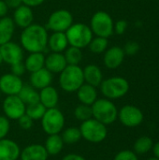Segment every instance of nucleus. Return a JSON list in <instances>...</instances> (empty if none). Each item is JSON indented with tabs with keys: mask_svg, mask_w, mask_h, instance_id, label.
I'll return each mask as SVG.
<instances>
[{
	"mask_svg": "<svg viewBox=\"0 0 159 160\" xmlns=\"http://www.w3.org/2000/svg\"><path fill=\"white\" fill-rule=\"evenodd\" d=\"M72 23V14L67 9H58L50 15L47 27L53 32H66Z\"/></svg>",
	"mask_w": 159,
	"mask_h": 160,
	"instance_id": "obj_9",
	"label": "nucleus"
},
{
	"mask_svg": "<svg viewBox=\"0 0 159 160\" xmlns=\"http://www.w3.org/2000/svg\"><path fill=\"white\" fill-rule=\"evenodd\" d=\"M40 121L42 130L47 135L60 134L64 129L66 122L64 113L56 107L47 109Z\"/></svg>",
	"mask_w": 159,
	"mask_h": 160,
	"instance_id": "obj_7",
	"label": "nucleus"
},
{
	"mask_svg": "<svg viewBox=\"0 0 159 160\" xmlns=\"http://www.w3.org/2000/svg\"><path fill=\"white\" fill-rule=\"evenodd\" d=\"M59 101V94L57 90L49 85L39 91V102L46 108H55Z\"/></svg>",
	"mask_w": 159,
	"mask_h": 160,
	"instance_id": "obj_20",
	"label": "nucleus"
},
{
	"mask_svg": "<svg viewBox=\"0 0 159 160\" xmlns=\"http://www.w3.org/2000/svg\"><path fill=\"white\" fill-rule=\"evenodd\" d=\"M0 54L3 62L10 66L22 62L23 59L22 47L12 41H8L3 45H0Z\"/></svg>",
	"mask_w": 159,
	"mask_h": 160,
	"instance_id": "obj_12",
	"label": "nucleus"
},
{
	"mask_svg": "<svg viewBox=\"0 0 159 160\" xmlns=\"http://www.w3.org/2000/svg\"><path fill=\"white\" fill-rule=\"evenodd\" d=\"M18 97L25 105L34 104L39 101V93L37 89L28 84H23L22 88L18 94Z\"/></svg>",
	"mask_w": 159,
	"mask_h": 160,
	"instance_id": "obj_27",
	"label": "nucleus"
},
{
	"mask_svg": "<svg viewBox=\"0 0 159 160\" xmlns=\"http://www.w3.org/2000/svg\"><path fill=\"white\" fill-rule=\"evenodd\" d=\"M10 130V122L5 115H0V140L7 136Z\"/></svg>",
	"mask_w": 159,
	"mask_h": 160,
	"instance_id": "obj_34",
	"label": "nucleus"
},
{
	"mask_svg": "<svg viewBox=\"0 0 159 160\" xmlns=\"http://www.w3.org/2000/svg\"><path fill=\"white\" fill-rule=\"evenodd\" d=\"M22 1L23 5L33 8V7H37V6L41 5L45 0H22Z\"/></svg>",
	"mask_w": 159,
	"mask_h": 160,
	"instance_id": "obj_41",
	"label": "nucleus"
},
{
	"mask_svg": "<svg viewBox=\"0 0 159 160\" xmlns=\"http://www.w3.org/2000/svg\"><path fill=\"white\" fill-rule=\"evenodd\" d=\"M0 98H1V91H0Z\"/></svg>",
	"mask_w": 159,
	"mask_h": 160,
	"instance_id": "obj_47",
	"label": "nucleus"
},
{
	"mask_svg": "<svg viewBox=\"0 0 159 160\" xmlns=\"http://www.w3.org/2000/svg\"><path fill=\"white\" fill-rule=\"evenodd\" d=\"M84 83L83 71L79 66L67 65L60 73L59 84L60 87L67 93L76 92Z\"/></svg>",
	"mask_w": 159,
	"mask_h": 160,
	"instance_id": "obj_3",
	"label": "nucleus"
},
{
	"mask_svg": "<svg viewBox=\"0 0 159 160\" xmlns=\"http://www.w3.org/2000/svg\"><path fill=\"white\" fill-rule=\"evenodd\" d=\"M15 29V23L9 17L0 18V45L11 40Z\"/></svg>",
	"mask_w": 159,
	"mask_h": 160,
	"instance_id": "obj_24",
	"label": "nucleus"
},
{
	"mask_svg": "<svg viewBox=\"0 0 159 160\" xmlns=\"http://www.w3.org/2000/svg\"><path fill=\"white\" fill-rule=\"evenodd\" d=\"M48 153L42 144L32 143L25 146L21 150L20 159L21 160H47Z\"/></svg>",
	"mask_w": 159,
	"mask_h": 160,
	"instance_id": "obj_15",
	"label": "nucleus"
},
{
	"mask_svg": "<svg viewBox=\"0 0 159 160\" xmlns=\"http://www.w3.org/2000/svg\"><path fill=\"white\" fill-rule=\"evenodd\" d=\"M62 160H86L82 156L79 155V154H75V153H70L66 155Z\"/></svg>",
	"mask_w": 159,
	"mask_h": 160,
	"instance_id": "obj_42",
	"label": "nucleus"
},
{
	"mask_svg": "<svg viewBox=\"0 0 159 160\" xmlns=\"http://www.w3.org/2000/svg\"><path fill=\"white\" fill-rule=\"evenodd\" d=\"M127 28V22L125 20H119L113 25V31L117 35H123Z\"/></svg>",
	"mask_w": 159,
	"mask_h": 160,
	"instance_id": "obj_38",
	"label": "nucleus"
},
{
	"mask_svg": "<svg viewBox=\"0 0 159 160\" xmlns=\"http://www.w3.org/2000/svg\"><path fill=\"white\" fill-rule=\"evenodd\" d=\"M3 63V59H2V57H1V54H0V66H1V64Z\"/></svg>",
	"mask_w": 159,
	"mask_h": 160,
	"instance_id": "obj_46",
	"label": "nucleus"
},
{
	"mask_svg": "<svg viewBox=\"0 0 159 160\" xmlns=\"http://www.w3.org/2000/svg\"><path fill=\"white\" fill-rule=\"evenodd\" d=\"M113 160H138L137 154L130 150H123L117 153Z\"/></svg>",
	"mask_w": 159,
	"mask_h": 160,
	"instance_id": "obj_35",
	"label": "nucleus"
},
{
	"mask_svg": "<svg viewBox=\"0 0 159 160\" xmlns=\"http://www.w3.org/2000/svg\"><path fill=\"white\" fill-rule=\"evenodd\" d=\"M91 108L93 118L105 126L113 124L118 118V110L111 99L97 98L93 103Z\"/></svg>",
	"mask_w": 159,
	"mask_h": 160,
	"instance_id": "obj_2",
	"label": "nucleus"
},
{
	"mask_svg": "<svg viewBox=\"0 0 159 160\" xmlns=\"http://www.w3.org/2000/svg\"><path fill=\"white\" fill-rule=\"evenodd\" d=\"M23 86L21 77L7 73L0 77V91L6 96H18Z\"/></svg>",
	"mask_w": 159,
	"mask_h": 160,
	"instance_id": "obj_13",
	"label": "nucleus"
},
{
	"mask_svg": "<svg viewBox=\"0 0 159 160\" xmlns=\"http://www.w3.org/2000/svg\"><path fill=\"white\" fill-rule=\"evenodd\" d=\"M113 21L111 15L105 11L96 12L91 19V30L97 37L108 38L113 33Z\"/></svg>",
	"mask_w": 159,
	"mask_h": 160,
	"instance_id": "obj_8",
	"label": "nucleus"
},
{
	"mask_svg": "<svg viewBox=\"0 0 159 160\" xmlns=\"http://www.w3.org/2000/svg\"><path fill=\"white\" fill-rule=\"evenodd\" d=\"M46 110L47 109L38 101L34 104L26 105L25 114L28 115L33 121H37V120H40L42 118Z\"/></svg>",
	"mask_w": 159,
	"mask_h": 160,
	"instance_id": "obj_31",
	"label": "nucleus"
},
{
	"mask_svg": "<svg viewBox=\"0 0 159 160\" xmlns=\"http://www.w3.org/2000/svg\"><path fill=\"white\" fill-rule=\"evenodd\" d=\"M20 154L21 148L16 142L7 138L0 140V160H17Z\"/></svg>",
	"mask_w": 159,
	"mask_h": 160,
	"instance_id": "obj_14",
	"label": "nucleus"
},
{
	"mask_svg": "<svg viewBox=\"0 0 159 160\" xmlns=\"http://www.w3.org/2000/svg\"><path fill=\"white\" fill-rule=\"evenodd\" d=\"M97 87L92 86L88 83H83L76 92L77 97L81 104L92 106L93 103L97 99Z\"/></svg>",
	"mask_w": 159,
	"mask_h": 160,
	"instance_id": "obj_21",
	"label": "nucleus"
},
{
	"mask_svg": "<svg viewBox=\"0 0 159 160\" xmlns=\"http://www.w3.org/2000/svg\"><path fill=\"white\" fill-rule=\"evenodd\" d=\"M61 137L64 143L66 144H74L82 140L80 128L76 127H69L66 129H63Z\"/></svg>",
	"mask_w": 159,
	"mask_h": 160,
	"instance_id": "obj_28",
	"label": "nucleus"
},
{
	"mask_svg": "<svg viewBox=\"0 0 159 160\" xmlns=\"http://www.w3.org/2000/svg\"><path fill=\"white\" fill-rule=\"evenodd\" d=\"M100 91L105 98L117 99L126 96L129 90L128 82L123 77H112L102 81Z\"/></svg>",
	"mask_w": 159,
	"mask_h": 160,
	"instance_id": "obj_6",
	"label": "nucleus"
},
{
	"mask_svg": "<svg viewBox=\"0 0 159 160\" xmlns=\"http://www.w3.org/2000/svg\"><path fill=\"white\" fill-rule=\"evenodd\" d=\"M118 118L123 126L127 128H136L142 123L143 113L136 106L125 105L118 111Z\"/></svg>",
	"mask_w": 159,
	"mask_h": 160,
	"instance_id": "obj_10",
	"label": "nucleus"
},
{
	"mask_svg": "<svg viewBox=\"0 0 159 160\" xmlns=\"http://www.w3.org/2000/svg\"><path fill=\"white\" fill-rule=\"evenodd\" d=\"M74 116L77 120L81 122H84L93 117L92 114V108L89 105L80 104L74 110Z\"/></svg>",
	"mask_w": 159,
	"mask_h": 160,
	"instance_id": "obj_33",
	"label": "nucleus"
},
{
	"mask_svg": "<svg viewBox=\"0 0 159 160\" xmlns=\"http://www.w3.org/2000/svg\"><path fill=\"white\" fill-rule=\"evenodd\" d=\"M25 70L26 69H25L24 64H22V62L17 63V64H14L11 66V73L16 75V76L21 77L22 75H23Z\"/></svg>",
	"mask_w": 159,
	"mask_h": 160,
	"instance_id": "obj_39",
	"label": "nucleus"
},
{
	"mask_svg": "<svg viewBox=\"0 0 159 160\" xmlns=\"http://www.w3.org/2000/svg\"><path fill=\"white\" fill-rule=\"evenodd\" d=\"M24 67L30 73L45 67V56L43 52H30L24 61Z\"/></svg>",
	"mask_w": 159,
	"mask_h": 160,
	"instance_id": "obj_26",
	"label": "nucleus"
},
{
	"mask_svg": "<svg viewBox=\"0 0 159 160\" xmlns=\"http://www.w3.org/2000/svg\"><path fill=\"white\" fill-rule=\"evenodd\" d=\"M65 33L68 44L79 49L87 47L93 38V32L91 28L82 22L72 23Z\"/></svg>",
	"mask_w": 159,
	"mask_h": 160,
	"instance_id": "obj_5",
	"label": "nucleus"
},
{
	"mask_svg": "<svg viewBox=\"0 0 159 160\" xmlns=\"http://www.w3.org/2000/svg\"><path fill=\"white\" fill-rule=\"evenodd\" d=\"M79 128L82 134V139L91 143L102 142L108 136L107 126L93 117L82 122V125Z\"/></svg>",
	"mask_w": 159,
	"mask_h": 160,
	"instance_id": "obj_4",
	"label": "nucleus"
},
{
	"mask_svg": "<svg viewBox=\"0 0 159 160\" xmlns=\"http://www.w3.org/2000/svg\"><path fill=\"white\" fill-rule=\"evenodd\" d=\"M124 52H125V54H127V55H135L139 50H140V45L138 42L136 41H128L126 43L125 45V48L123 49Z\"/></svg>",
	"mask_w": 159,
	"mask_h": 160,
	"instance_id": "obj_37",
	"label": "nucleus"
},
{
	"mask_svg": "<svg viewBox=\"0 0 159 160\" xmlns=\"http://www.w3.org/2000/svg\"><path fill=\"white\" fill-rule=\"evenodd\" d=\"M8 11V7L7 6L5 0H0V18L6 17Z\"/></svg>",
	"mask_w": 159,
	"mask_h": 160,
	"instance_id": "obj_43",
	"label": "nucleus"
},
{
	"mask_svg": "<svg viewBox=\"0 0 159 160\" xmlns=\"http://www.w3.org/2000/svg\"><path fill=\"white\" fill-rule=\"evenodd\" d=\"M2 107L5 116L9 120H18L25 114L26 105L18 96H7Z\"/></svg>",
	"mask_w": 159,
	"mask_h": 160,
	"instance_id": "obj_11",
	"label": "nucleus"
},
{
	"mask_svg": "<svg viewBox=\"0 0 159 160\" xmlns=\"http://www.w3.org/2000/svg\"><path fill=\"white\" fill-rule=\"evenodd\" d=\"M84 82L92 86L97 87L103 81V75L101 69L97 65H88L83 69Z\"/></svg>",
	"mask_w": 159,
	"mask_h": 160,
	"instance_id": "obj_22",
	"label": "nucleus"
},
{
	"mask_svg": "<svg viewBox=\"0 0 159 160\" xmlns=\"http://www.w3.org/2000/svg\"><path fill=\"white\" fill-rule=\"evenodd\" d=\"M29 80L31 86L37 90H41L51 85L52 82V73L44 67L35 72H32Z\"/></svg>",
	"mask_w": 159,
	"mask_h": 160,
	"instance_id": "obj_16",
	"label": "nucleus"
},
{
	"mask_svg": "<svg viewBox=\"0 0 159 160\" xmlns=\"http://www.w3.org/2000/svg\"><path fill=\"white\" fill-rule=\"evenodd\" d=\"M17 121H18L19 127L23 130L31 129L33 128V125H34V121L26 114H23L22 116H21Z\"/></svg>",
	"mask_w": 159,
	"mask_h": 160,
	"instance_id": "obj_36",
	"label": "nucleus"
},
{
	"mask_svg": "<svg viewBox=\"0 0 159 160\" xmlns=\"http://www.w3.org/2000/svg\"><path fill=\"white\" fill-rule=\"evenodd\" d=\"M68 41L65 32H53L48 38V46L52 52H62L67 48Z\"/></svg>",
	"mask_w": 159,
	"mask_h": 160,
	"instance_id": "obj_23",
	"label": "nucleus"
},
{
	"mask_svg": "<svg viewBox=\"0 0 159 160\" xmlns=\"http://www.w3.org/2000/svg\"><path fill=\"white\" fill-rule=\"evenodd\" d=\"M153 152H154V155H155V158H158L159 159V142L155 143L154 146H153Z\"/></svg>",
	"mask_w": 159,
	"mask_h": 160,
	"instance_id": "obj_44",
	"label": "nucleus"
},
{
	"mask_svg": "<svg viewBox=\"0 0 159 160\" xmlns=\"http://www.w3.org/2000/svg\"><path fill=\"white\" fill-rule=\"evenodd\" d=\"M7 6L8 7V8H17L20 6L22 5V0H5Z\"/></svg>",
	"mask_w": 159,
	"mask_h": 160,
	"instance_id": "obj_40",
	"label": "nucleus"
},
{
	"mask_svg": "<svg viewBox=\"0 0 159 160\" xmlns=\"http://www.w3.org/2000/svg\"><path fill=\"white\" fill-rule=\"evenodd\" d=\"M12 20L15 25H18L19 27L22 28H25L31 25L34 20V15L31 8L25 5L20 6L15 9Z\"/></svg>",
	"mask_w": 159,
	"mask_h": 160,
	"instance_id": "obj_18",
	"label": "nucleus"
},
{
	"mask_svg": "<svg viewBox=\"0 0 159 160\" xmlns=\"http://www.w3.org/2000/svg\"><path fill=\"white\" fill-rule=\"evenodd\" d=\"M64 142L60 134L48 135V138L45 141L44 147L49 156H57L59 155L64 148Z\"/></svg>",
	"mask_w": 159,
	"mask_h": 160,
	"instance_id": "obj_25",
	"label": "nucleus"
},
{
	"mask_svg": "<svg viewBox=\"0 0 159 160\" xmlns=\"http://www.w3.org/2000/svg\"><path fill=\"white\" fill-rule=\"evenodd\" d=\"M67 66L65 55L61 52H52L45 58V68L52 73H61Z\"/></svg>",
	"mask_w": 159,
	"mask_h": 160,
	"instance_id": "obj_19",
	"label": "nucleus"
},
{
	"mask_svg": "<svg viewBox=\"0 0 159 160\" xmlns=\"http://www.w3.org/2000/svg\"><path fill=\"white\" fill-rule=\"evenodd\" d=\"M48 33L44 26L32 23L23 28L21 34V44L29 52H43L48 46Z\"/></svg>",
	"mask_w": 159,
	"mask_h": 160,
	"instance_id": "obj_1",
	"label": "nucleus"
},
{
	"mask_svg": "<svg viewBox=\"0 0 159 160\" xmlns=\"http://www.w3.org/2000/svg\"><path fill=\"white\" fill-rule=\"evenodd\" d=\"M65 58L67 63V65H72V66H79L82 59V49L70 46L67 49H66L65 52Z\"/></svg>",
	"mask_w": 159,
	"mask_h": 160,
	"instance_id": "obj_30",
	"label": "nucleus"
},
{
	"mask_svg": "<svg viewBox=\"0 0 159 160\" xmlns=\"http://www.w3.org/2000/svg\"><path fill=\"white\" fill-rule=\"evenodd\" d=\"M125 55V52L121 47H112L104 54V65L110 69H115L122 65Z\"/></svg>",
	"mask_w": 159,
	"mask_h": 160,
	"instance_id": "obj_17",
	"label": "nucleus"
},
{
	"mask_svg": "<svg viewBox=\"0 0 159 160\" xmlns=\"http://www.w3.org/2000/svg\"><path fill=\"white\" fill-rule=\"evenodd\" d=\"M154 146V142L150 137L142 136L134 143V152L137 155H144L148 153Z\"/></svg>",
	"mask_w": 159,
	"mask_h": 160,
	"instance_id": "obj_29",
	"label": "nucleus"
},
{
	"mask_svg": "<svg viewBox=\"0 0 159 160\" xmlns=\"http://www.w3.org/2000/svg\"><path fill=\"white\" fill-rule=\"evenodd\" d=\"M108 39L106 38H101V37H97L93 38L91 42L89 43V49L92 52L94 53H102L106 51L108 47Z\"/></svg>",
	"mask_w": 159,
	"mask_h": 160,
	"instance_id": "obj_32",
	"label": "nucleus"
},
{
	"mask_svg": "<svg viewBox=\"0 0 159 160\" xmlns=\"http://www.w3.org/2000/svg\"><path fill=\"white\" fill-rule=\"evenodd\" d=\"M148 160H159V159H158V158H155V157H154V158H149Z\"/></svg>",
	"mask_w": 159,
	"mask_h": 160,
	"instance_id": "obj_45",
	"label": "nucleus"
}]
</instances>
